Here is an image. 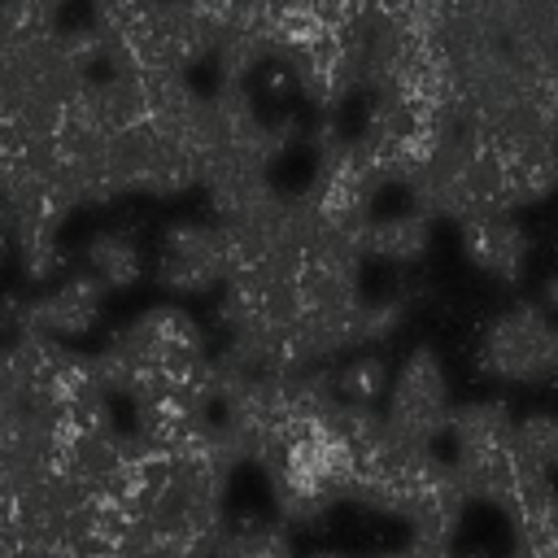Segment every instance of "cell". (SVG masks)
<instances>
[{
  "label": "cell",
  "mask_w": 558,
  "mask_h": 558,
  "mask_svg": "<svg viewBox=\"0 0 558 558\" xmlns=\"http://www.w3.org/2000/svg\"><path fill=\"white\" fill-rule=\"evenodd\" d=\"M480 362L488 375L510 379V384H541L554 375L558 362V336H554V318L545 305L519 301L510 310H501L480 344Z\"/></svg>",
  "instance_id": "cell-1"
},
{
  "label": "cell",
  "mask_w": 558,
  "mask_h": 558,
  "mask_svg": "<svg viewBox=\"0 0 558 558\" xmlns=\"http://www.w3.org/2000/svg\"><path fill=\"white\" fill-rule=\"evenodd\" d=\"M227 257H222V231L205 222H174L161 235L157 248V279L166 292H214L222 283Z\"/></svg>",
  "instance_id": "cell-3"
},
{
  "label": "cell",
  "mask_w": 558,
  "mask_h": 558,
  "mask_svg": "<svg viewBox=\"0 0 558 558\" xmlns=\"http://www.w3.org/2000/svg\"><path fill=\"white\" fill-rule=\"evenodd\" d=\"M432 244V218L423 209H397V214H371L362 227V257L388 262V266H414L423 262Z\"/></svg>",
  "instance_id": "cell-6"
},
{
  "label": "cell",
  "mask_w": 558,
  "mask_h": 558,
  "mask_svg": "<svg viewBox=\"0 0 558 558\" xmlns=\"http://www.w3.org/2000/svg\"><path fill=\"white\" fill-rule=\"evenodd\" d=\"M314 558H349V554H314Z\"/></svg>",
  "instance_id": "cell-10"
},
{
  "label": "cell",
  "mask_w": 558,
  "mask_h": 558,
  "mask_svg": "<svg viewBox=\"0 0 558 558\" xmlns=\"http://www.w3.org/2000/svg\"><path fill=\"white\" fill-rule=\"evenodd\" d=\"M388 362L375 353V349H349L331 362V388H336V401H349V405H379L384 401V388H388Z\"/></svg>",
  "instance_id": "cell-8"
},
{
  "label": "cell",
  "mask_w": 558,
  "mask_h": 558,
  "mask_svg": "<svg viewBox=\"0 0 558 558\" xmlns=\"http://www.w3.org/2000/svg\"><path fill=\"white\" fill-rule=\"evenodd\" d=\"M462 227V244L471 253L475 266H484L497 279H519L532 253L527 231L519 227L514 209H488V214H471L458 222Z\"/></svg>",
  "instance_id": "cell-5"
},
{
  "label": "cell",
  "mask_w": 558,
  "mask_h": 558,
  "mask_svg": "<svg viewBox=\"0 0 558 558\" xmlns=\"http://www.w3.org/2000/svg\"><path fill=\"white\" fill-rule=\"evenodd\" d=\"M384 423L414 440V445H436L445 436V423H449V379L440 371V357L432 349H414L392 375H388V388H384Z\"/></svg>",
  "instance_id": "cell-2"
},
{
  "label": "cell",
  "mask_w": 558,
  "mask_h": 558,
  "mask_svg": "<svg viewBox=\"0 0 558 558\" xmlns=\"http://www.w3.org/2000/svg\"><path fill=\"white\" fill-rule=\"evenodd\" d=\"M13 253V222H9V214H4V205H0V262Z\"/></svg>",
  "instance_id": "cell-9"
},
{
  "label": "cell",
  "mask_w": 558,
  "mask_h": 558,
  "mask_svg": "<svg viewBox=\"0 0 558 558\" xmlns=\"http://www.w3.org/2000/svg\"><path fill=\"white\" fill-rule=\"evenodd\" d=\"M83 262H87V275L100 288H131L144 275V248H140V240L131 231H113V227L87 240Z\"/></svg>",
  "instance_id": "cell-7"
},
{
  "label": "cell",
  "mask_w": 558,
  "mask_h": 558,
  "mask_svg": "<svg viewBox=\"0 0 558 558\" xmlns=\"http://www.w3.org/2000/svg\"><path fill=\"white\" fill-rule=\"evenodd\" d=\"M100 310H105V288L83 270V275H65L57 288L26 301V327L70 344L100 323Z\"/></svg>",
  "instance_id": "cell-4"
}]
</instances>
